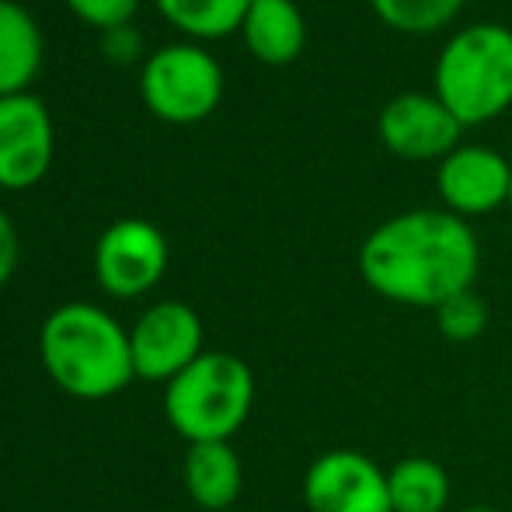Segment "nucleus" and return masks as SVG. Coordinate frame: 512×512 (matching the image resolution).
I'll use <instances>...</instances> for the list:
<instances>
[{
    "mask_svg": "<svg viewBox=\"0 0 512 512\" xmlns=\"http://www.w3.org/2000/svg\"><path fill=\"white\" fill-rule=\"evenodd\" d=\"M161 14L196 39H220L244 25L251 0H157Z\"/></svg>",
    "mask_w": 512,
    "mask_h": 512,
    "instance_id": "16",
    "label": "nucleus"
},
{
    "mask_svg": "<svg viewBox=\"0 0 512 512\" xmlns=\"http://www.w3.org/2000/svg\"><path fill=\"white\" fill-rule=\"evenodd\" d=\"M42 67V32L14 0H0V98L21 95Z\"/></svg>",
    "mask_w": 512,
    "mask_h": 512,
    "instance_id": "14",
    "label": "nucleus"
},
{
    "mask_svg": "<svg viewBox=\"0 0 512 512\" xmlns=\"http://www.w3.org/2000/svg\"><path fill=\"white\" fill-rule=\"evenodd\" d=\"M39 352L56 387L84 401L112 398L136 377L129 331L95 304L56 307L42 324Z\"/></svg>",
    "mask_w": 512,
    "mask_h": 512,
    "instance_id": "2",
    "label": "nucleus"
},
{
    "mask_svg": "<svg viewBox=\"0 0 512 512\" xmlns=\"http://www.w3.org/2000/svg\"><path fill=\"white\" fill-rule=\"evenodd\" d=\"M244 467L230 443H196L185 457V492L199 509L223 512L241 499Z\"/></svg>",
    "mask_w": 512,
    "mask_h": 512,
    "instance_id": "13",
    "label": "nucleus"
},
{
    "mask_svg": "<svg viewBox=\"0 0 512 512\" xmlns=\"http://www.w3.org/2000/svg\"><path fill=\"white\" fill-rule=\"evenodd\" d=\"M394 512H446L450 506V474L432 457H405L387 471Z\"/></svg>",
    "mask_w": 512,
    "mask_h": 512,
    "instance_id": "15",
    "label": "nucleus"
},
{
    "mask_svg": "<svg viewBox=\"0 0 512 512\" xmlns=\"http://www.w3.org/2000/svg\"><path fill=\"white\" fill-rule=\"evenodd\" d=\"M370 7L394 32L429 35L450 25L464 7V0H370Z\"/></svg>",
    "mask_w": 512,
    "mask_h": 512,
    "instance_id": "17",
    "label": "nucleus"
},
{
    "mask_svg": "<svg viewBox=\"0 0 512 512\" xmlns=\"http://www.w3.org/2000/svg\"><path fill=\"white\" fill-rule=\"evenodd\" d=\"M18 255H21L18 230H14V223L7 220V213L0 209V286L14 276V269H18Z\"/></svg>",
    "mask_w": 512,
    "mask_h": 512,
    "instance_id": "20",
    "label": "nucleus"
},
{
    "mask_svg": "<svg viewBox=\"0 0 512 512\" xmlns=\"http://www.w3.org/2000/svg\"><path fill=\"white\" fill-rule=\"evenodd\" d=\"M436 189L443 209L464 216H488L499 206H509L512 161L492 147H457L439 161Z\"/></svg>",
    "mask_w": 512,
    "mask_h": 512,
    "instance_id": "10",
    "label": "nucleus"
},
{
    "mask_svg": "<svg viewBox=\"0 0 512 512\" xmlns=\"http://www.w3.org/2000/svg\"><path fill=\"white\" fill-rule=\"evenodd\" d=\"M481 244L474 227L450 209H408L366 234L359 276L377 297L401 307H443L474 290Z\"/></svg>",
    "mask_w": 512,
    "mask_h": 512,
    "instance_id": "1",
    "label": "nucleus"
},
{
    "mask_svg": "<svg viewBox=\"0 0 512 512\" xmlns=\"http://www.w3.org/2000/svg\"><path fill=\"white\" fill-rule=\"evenodd\" d=\"M310 512H394L387 471L363 450H328L307 467Z\"/></svg>",
    "mask_w": 512,
    "mask_h": 512,
    "instance_id": "7",
    "label": "nucleus"
},
{
    "mask_svg": "<svg viewBox=\"0 0 512 512\" xmlns=\"http://www.w3.org/2000/svg\"><path fill=\"white\" fill-rule=\"evenodd\" d=\"M436 328H439V335L453 345L478 342L488 328V304L474 290L457 293V297L446 300L443 307H436Z\"/></svg>",
    "mask_w": 512,
    "mask_h": 512,
    "instance_id": "18",
    "label": "nucleus"
},
{
    "mask_svg": "<svg viewBox=\"0 0 512 512\" xmlns=\"http://www.w3.org/2000/svg\"><path fill=\"white\" fill-rule=\"evenodd\" d=\"M53 161V119L42 98L7 95L0 98V185L28 189L49 171Z\"/></svg>",
    "mask_w": 512,
    "mask_h": 512,
    "instance_id": "11",
    "label": "nucleus"
},
{
    "mask_svg": "<svg viewBox=\"0 0 512 512\" xmlns=\"http://www.w3.org/2000/svg\"><path fill=\"white\" fill-rule=\"evenodd\" d=\"M244 42L269 67H286L307 46V21L293 0H251L244 14Z\"/></svg>",
    "mask_w": 512,
    "mask_h": 512,
    "instance_id": "12",
    "label": "nucleus"
},
{
    "mask_svg": "<svg viewBox=\"0 0 512 512\" xmlns=\"http://www.w3.org/2000/svg\"><path fill=\"white\" fill-rule=\"evenodd\" d=\"M432 95L460 126H481L512 108V28L499 21L467 25L439 49Z\"/></svg>",
    "mask_w": 512,
    "mask_h": 512,
    "instance_id": "3",
    "label": "nucleus"
},
{
    "mask_svg": "<svg viewBox=\"0 0 512 512\" xmlns=\"http://www.w3.org/2000/svg\"><path fill=\"white\" fill-rule=\"evenodd\" d=\"M143 102L168 122H199L220 105L223 70L213 53L189 42L157 49L140 74Z\"/></svg>",
    "mask_w": 512,
    "mask_h": 512,
    "instance_id": "5",
    "label": "nucleus"
},
{
    "mask_svg": "<svg viewBox=\"0 0 512 512\" xmlns=\"http://www.w3.org/2000/svg\"><path fill=\"white\" fill-rule=\"evenodd\" d=\"M255 405V373L230 352H203L164 387V415L182 439L230 443Z\"/></svg>",
    "mask_w": 512,
    "mask_h": 512,
    "instance_id": "4",
    "label": "nucleus"
},
{
    "mask_svg": "<svg viewBox=\"0 0 512 512\" xmlns=\"http://www.w3.org/2000/svg\"><path fill=\"white\" fill-rule=\"evenodd\" d=\"M133 370L143 380L171 384L185 366L203 356V321L182 300H161L143 310L140 321L129 331Z\"/></svg>",
    "mask_w": 512,
    "mask_h": 512,
    "instance_id": "6",
    "label": "nucleus"
},
{
    "mask_svg": "<svg viewBox=\"0 0 512 512\" xmlns=\"http://www.w3.org/2000/svg\"><path fill=\"white\" fill-rule=\"evenodd\" d=\"M509 206H512V189H509Z\"/></svg>",
    "mask_w": 512,
    "mask_h": 512,
    "instance_id": "22",
    "label": "nucleus"
},
{
    "mask_svg": "<svg viewBox=\"0 0 512 512\" xmlns=\"http://www.w3.org/2000/svg\"><path fill=\"white\" fill-rule=\"evenodd\" d=\"M460 512H499V509H495V506H464Z\"/></svg>",
    "mask_w": 512,
    "mask_h": 512,
    "instance_id": "21",
    "label": "nucleus"
},
{
    "mask_svg": "<svg viewBox=\"0 0 512 512\" xmlns=\"http://www.w3.org/2000/svg\"><path fill=\"white\" fill-rule=\"evenodd\" d=\"M168 269V241L147 220H119L98 237L95 276L112 297H140L154 290Z\"/></svg>",
    "mask_w": 512,
    "mask_h": 512,
    "instance_id": "8",
    "label": "nucleus"
},
{
    "mask_svg": "<svg viewBox=\"0 0 512 512\" xmlns=\"http://www.w3.org/2000/svg\"><path fill=\"white\" fill-rule=\"evenodd\" d=\"M380 140L401 161H443L460 147V126L453 112L425 91H405L394 95L380 108Z\"/></svg>",
    "mask_w": 512,
    "mask_h": 512,
    "instance_id": "9",
    "label": "nucleus"
},
{
    "mask_svg": "<svg viewBox=\"0 0 512 512\" xmlns=\"http://www.w3.org/2000/svg\"><path fill=\"white\" fill-rule=\"evenodd\" d=\"M67 4L81 21L115 32V28H122L129 18H133V11H136L140 0H67Z\"/></svg>",
    "mask_w": 512,
    "mask_h": 512,
    "instance_id": "19",
    "label": "nucleus"
}]
</instances>
